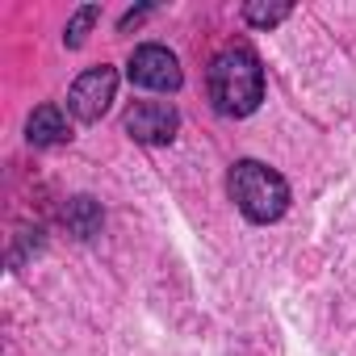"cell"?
Masks as SVG:
<instances>
[{"instance_id": "6da1fadb", "label": "cell", "mask_w": 356, "mask_h": 356, "mask_svg": "<svg viewBox=\"0 0 356 356\" xmlns=\"http://www.w3.org/2000/svg\"><path fill=\"white\" fill-rule=\"evenodd\" d=\"M210 105L222 118H248L264 101V67L252 47H222L206 72Z\"/></svg>"}, {"instance_id": "7a4b0ae2", "label": "cell", "mask_w": 356, "mask_h": 356, "mask_svg": "<svg viewBox=\"0 0 356 356\" xmlns=\"http://www.w3.org/2000/svg\"><path fill=\"white\" fill-rule=\"evenodd\" d=\"M227 189H231V202L239 206V214L256 227H268L277 222L285 210H289V185L285 176L260 159H239L227 176Z\"/></svg>"}, {"instance_id": "3957f363", "label": "cell", "mask_w": 356, "mask_h": 356, "mask_svg": "<svg viewBox=\"0 0 356 356\" xmlns=\"http://www.w3.org/2000/svg\"><path fill=\"white\" fill-rule=\"evenodd\" d=\"M113 97H118V72L105 67V63H101V67H88V72H80V76L72 80V88H67V113H72L76 122L92 126V122H101V118L109 113Z\"/></svg>"}, {"instance_id": "277c9868", "label": "cell", "mask_w": 356, "mask_h": 356, "mask_svg": "<svg viewBox=\"0 0 356 356\" xmlns=\"http://www.w3.org/2000/svg\"><path fill=\"white\" fill-rule=\"evenodd\" d=\"M126 76H130L134 88H151V92H176V88L185 84L181 59H176L168 47H159V42L134 47V55L126 63Z\"/></svg>"}, {"instance_id": "5b68a950", "label": "cell", "mask_w": 356, "mask_h": 356, "mask_svg": "<svg viewBox=\"0 0 356 356\" xmlns=\"http://www.w3.org/2000/svg\"><path fill=\"white\" fill-rule=\"evenodd\" d=\"M122 130L143 147H168L181 130V113L172 101H134L122 118Z\"/></svg>"}, {"instance_id": "8992f818", "label": "cell", "mask_w": 356, "mask_h": 356, "mask_svg": "<svg viewBox=\"0 0 356 356\" xmlns=\"http://www.w3.org/2000/svg\"><path fill=\"white\" fill-rule=\"evenodd\" d=\"M26 138L34 147H59V143H67V118H63V109L59 105H38L30 113V122H26Z\"/></svg>"}, {"instance_id": "52a82bcc", "label": "cell", "mask_w": 356, "mask_h": 356, "mask_svg": "<svg viewBox=\"0 0 356 356\" xmlns=\"http://www.w3.org/2000/svg\"><path fill=\"white\" fill-rule=\"evenodd\" d=\"M101 222H105L101 202H92L88 193H80V197H72V202L63 206V227H67V235H76V239H84V243L101 235Z\"/></svg>"}, {"instance_id": "ba28073f", "label": "cell", "mask_w": 356, "mask_h": 356, "mask_svg": "<svg viewBox=\"0 0 356 356\" xmlns=\"http://www.w3.org/2000/svg\"><path fill=\"white\" fill-rule=\"evenodd\" d=\"M101 22V5H80L76 13H72V22H67V30H63V47L67 51H80L84 42H88V30Z\"/></svg>"}, {"instance_id": "9c48e42d", "label": "cell", "mask_w": 356, "mask_h": 356, "mask_svg": "<svg viewBox=\"0 0 356 356\" xmlns=\"http://www.w3.org/2000/svg\"><path fill=\"white\" fill-rule=\"evenodd\" d=\"M289 13H293V5H264V0H248V5H243V22H248L252 30H273V26H281Z\"/></svg>"}, {"instance_id": "30bf717a", "label": "cell", "mask_w": 356, "mask_h": 356, "mask_svg": "<svg viewBox=\"0 0 356 356\" xmlns=\"http://www.w3.org/2000/svg\"><path fill=\"white\" fill-rule=\"evenodd\" d=\"M151 13H155V5H138V9H130V13L118 22V30H122V34H130V30H134V26H143Z\"/></svg>"}]
</instances>
